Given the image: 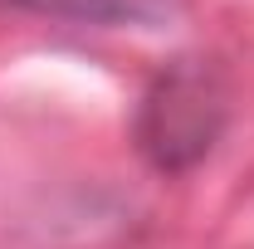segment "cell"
<instances>
[{"label":"cell","mask_w":254,"mask_h":249,"mask_svg":"<svg viewBox=\"0 0 254 249\" xmlns=\"http://www.w3.org/2000/svg\"><path fill=\"white\" fill-rule=\"evenodd\" d=\"M10 5L64 25H93V30H157L181 10V0H10Z\"/></svg>","instance_id":"7a4b0ae2"},{"label":"cell","mask_w":254,"mask_h":249,"mask_svg":"<svg viewBox=\"0 0 254 249\" xmlns=\"http://www.w3.org/2000/svg\"><path fill=\"white\" fill-rule=\"evenodd\" d=\"M230 123L225 73L205 59H176L147 83L132 118V142L157 171L181 176L215 152Z\"/></svg>","instance_id":"6da1fadb"}]
</instances>
